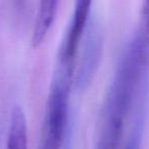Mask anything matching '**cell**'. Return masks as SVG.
I'll list each match as a JSON object with an SVG mask.
<instances>
[{"instance_id": "obj_1", "label": "cell", "mask_w": 149, "mask_h": 149, "mask_svg": "<svg viewBox=\"0 0 149 149\" xmlns=\"http://www.w3.org/2000/svg\"><path fill=\"white\" fill-rule=\"evenodd\" d=\"M147 72H149V39L135 32L123 50L104 98L94 149H120L133 95L140 79Z\"/></svg>"}, {"instance_id": "obj_2", "label": "cell", "mask_w": 149, "mask_h": 149, "mask_svg": "<svg viewBox=\"0 0 149 149\" xmlns=\"http://www.w3.org/2000/svg\"><path fill=\"white\" fill-rule=\"evenodd\" d=\"M74 62H56L46 103L40 149H62L68 123V101Z\"/></svg>"}, {"instance_id": "obj_3", "label": "cell", "mask_w": 149, "mask_h": 149, "mask_svg": "<svg viewBox=\"0 0 149 149\" xmlns=\"http://www.w3.org/2000/svg\"><path fill=\"white\" fill-rule=\"evenodd\" d=\"M102 42V33L99 25L90 17L80 43L82 50L77 66H74V88L83 91L91 84L101 59Z\"/></svg>"}, {"instance_id": "obj_4", "label": "cell", "mask_w": 149, "mask_h": 149, "mask_svg": "<svg viewBox=\"0 0 149 149\" xmlns=\"http://www.w3.org/2000/svg\"><path fill=\"white\" fill-rule=\"evenodd\" d=\"M92 3L93 0H74L72 19L58 49L57 60L74 62L82 37L90 19Z\"/></svg>"}, {"instance_id": "obj_5", "label": "cell", "mask_w": 149, "mask_h": 149, "mask_svg": "<svg viewBox=\"0 0 149 149\" xmlns=\"http://www.w3.org/2000/svg\"><path fill=\"white\" fill-rule=\"evenodd\" d=\"M59 0H39L34 29L32 33V45L37 48L43 43L48 32L52 28L57 15Z\"/></svg>"}, {"instance_id": "obj_6", "label": "cell", "mask_w": 149, "mask_h": 149, "mask_svg": "<svg viewBox=\"0 0 149 149\" xmlns=\"http://www.w3.org/2000/svg\"><path fill=\"white\" fill-rule=\"evenodd\" d=\"M6 149H28L27 120L19 105H15L11 110Z\"/></svg>"}]
</instances>
